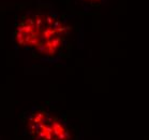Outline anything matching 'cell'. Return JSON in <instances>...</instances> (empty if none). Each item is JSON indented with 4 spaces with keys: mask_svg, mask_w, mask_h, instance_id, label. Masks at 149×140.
Here are the masks:
<instances>
[{
    "mask_svg": "<svg viewBox=\"0 0 149 140\" xmlns=\"http://www.w3.org/2000/svg\"><path fill=\"white\" fill-rule=\"evenodd\" d=\"M89 1H99V0H89Z\"/></svg>",
    "mask_w": 149,
    "mask_h": 140,
    "instance_id": "cell-3",
    "label": "cell"
},
{
    "mask_svg": "<svg viewBox=\"0 0 149 140\" xmlns=\"http://www.w3.org/2000/svg\"><path fill=\"white\" fill-rule=\"evenodd\" d=\"M22 132L27 140H74L71 123L46 106H34L22 116Z\"/></svg>",
    "mask_w": 149,
    "mask_h": 140,
    "instance_id": "cell-2",
    "label": "cell"
},
{
    "mask_svg": "<svg viewBox=\"0 0 149 140\" xmlns=\"http://www.w3.org/2000/svg\"><path fill=\"white\" fill-rule=\"evenodd\" d=\"M70 30L68 24L53 11L30 13L20 18L14 28L15 44L36 58L56 63L65 54Z\"/></svg>",
    "mask_w": 149,
    "mask_h": 140,
    "instance_id": "cell-1",
    "label": "cell"
}]
</instances>
